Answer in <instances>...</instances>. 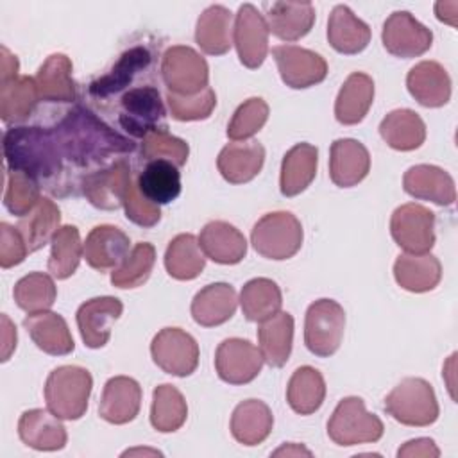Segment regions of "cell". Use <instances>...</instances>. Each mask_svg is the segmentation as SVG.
Wrapping results in <instances>:
<instances>
[{
	"mask_svg": "<svg viewBox=\"0 0 458 458\" xmlns=\"http://www.w3.org/2000/svg\"><path fill=\"white\" fill-rule=\"evenodd\" d=\"M27 252H29L27 243L21 233L18 231V227H13L2 222L0 224V267L11 268L20 265L25 259Z\"/></svg>",
	"mask_w": 458,
	"mask_h": 458,
	"instance_id": "54",
	"label": "cell"
},
{
	"mask_svg": "<svg viewBox=\"0 0 458 458\" xmlns=\"http://www.w3.org/2000/svg\"><path fill=\"white\" fill-rule=\"evenodd\" d=\"M265 148L258 141H231L218 157L216 168L220 175L231 184H243L252 181L263 168Z\"/></svg>",
	"mask_w": 458,
	"mask_h": 458,
	"instance_id": "24",
	"label": "cell"
},
{
	"mask_svg": "<svg viewBox=\"0 0 458 458\" xmlns=\"http://www.w3.org/2000/svg\"><path fill=\"white\" fill-rule=\"evenodd\" d=\"M14 302L27 313L47 311L54 306L57 288L52 276L45 272H30L16 281L13 290Z\"/></svg>",
	"mask_w": 458,
	"mask_h": 458,
	"instance_id": "47",
	"label": "cell"
},
{
	"mask_svg": "<svg viewBox=\"0 0 458 458\" xmlns=\"http://www.w3.org/2000/svg\"><path fill=\"white\" fill-rule=\"evenodd\" d=\"M188 419V404L184 395L174 385H159L152 392L150 424L159 433H174L182 428Z\"/></svg>",
	"mask_w": 458,
	"mask_h": 458,
	"instance_id": "45",
	"label": "cell"
},
{
	"mask_svg": "<svg viewBox=\"0 0 458 458\" xmlns=\"http://www.w3.org/2000/svg\"><path fill=\"white\" fill-rule=\"evenodd\" d=\"M385 143L401 152L419 148L426 140V123L411 109H394L379 123Z\"/></svg>",
	"mask_w": 458,
	"mask_h": 458,
	"instance_id": "38",
	"label": "cell"
},
{
	"mask_svg": "<svg viewBox=\"0 0 458 458\" xmlns=\"http://www.w3.org/2000/svg\"><path fill=\"white\" fill-rule=\"evenodd\" d=\"M456 11H458V2H437L435 4V13L440 21L449 23L451 27H456Z\"/></svg>",
	"mask_w": 458,
	"mask_h": 458,
	"instance_id": "58",
	"label": "cell"
},
{
	"mask_svg": "<svg viewBox=\"0 0 458 458\" xmlns=\"http://www.w3.org/2000/svg\"><path fill=\"white\" fill-rule=\"evenodd\" d=\"M238 306L236 292L227 283H211L195 293L191 317L202 327H215L233 318Z\"/></svg>",
	"mask_w": 458,
	"mask_h": 458,
	"instance_id": "28",
	"label": "cell"
},
{
	"mask_svg": "<svg viewBox=\"0 0 458 458\" xmlns=\"http://www.w3.org/2000/svg\"><path fill=\"white\" fill-rule=\"evenodd\" d=\"M404 191L419 200H429L438 206H451L456 200L453 177L435 165H415L404 172Z\"/></svg>",
	"mask_w": 458,
	"mask_h": 458,
	"instance_id": "20",
	"label": "cell"
},
{
	"mask_svg": "<svg viewBox=\"0 0 458 458\" xmlns=\"http://www.w3.org/2000/svg\"><path fill=\"white\" fill-rule=\"evenodd\" d=\"M258 342L263 361L274 369L284 367L292 354L293 317L288 311H279L274 317L259 322Z\"/></svg>",
	"mask_w": 458,
	"mask_h": 458,
	"instance_id": "37",
	"label": "cell"
},
{
	"mask_svg": "<svg viewBox=\"0 0 458 458\" xmlns=\"http://www.w3.org/2000/svg\"><path fill=\"white\" fill-rule=\"evenodd\" d=\"M129 236L116 225L102 224L89 231L84 242L86 263L98 270H114L131 252Z\"/></svg>",
	"mask_w": 458,
	"mask_h": 458,
	"instance_id": "21",
	"label": "cell"
},
{
	"mask_svg": "<svg viewBox=\"0 0 458 458\" xmlns=\"http://www.w3.org/2000/svg\"><path fill=\"white\" fill-rule=\"evenodd\" d=\"M166 114L161 93L154 86H138L123 93L120 100L118 122L132 138H145L154 129H159Z\"/></svg>",
	"mask_w": 458,
	"mask_h": 458,
	"instance_id": "10",
	"label": "cell"
},
{
	"mask_svg": "<svg viewBox=\"0 0 458 458\" xmlns=\"http://www.w3.org/2000/svg\"><path fill=\"white\" fill-rule=\"evenodd\" d=\"M20 440L36 451H59L66 445L68 433L61 419L50 410L32 408L18 420Z\"/></svg>",
	"mask_w": 458,
	"mask_h": 458,
	"instance_id": "22",
	"label": "cell"
},
{
	"mask_svg": "<svg viewBox=\"0 0 458 458\" xmlns=\"http://www.w3.org/2000/svg\"><path fill=\"white\" fill-rule=\"evenodd\" d=\"M397 456L404 458V456H410V458H437L440 456V449L437 447V444L431 440V438H415V440H410L406 442L399 451H397Z\"/></svg>",
	"mask_w": 458,
	"mask_h": 458,
	"instance_id": "55",
	"label": "cell"
},
{
	"mask_svg": "<svg viewBox=\"0 0 458 458\" xmlns=\"http://www.w3.org/2000/svg\"><path fill=\"white\" fill-rule=\"evenodd\" d=\"M345 311L333 299H318L306 310L304 344L318 358L333 356L344 338Z\"/></svg>",
	"mask_w": 458,
	"mask_h": 458,
	"instance_id": "7",
	"label": "cell"
},
{
	"mask_svg": "<svg viewBox=\"0 0 458 458\" xmlns=\"http://www.w3.org/2000/svg\"><path fill=\"white\" fill-rule=\"evenodd\" d=\"M374 102V81L363 72H352L335 100V118L342 125L360 123Z\"/></svg>",
	"mask_w": 458,
	"mask_h": 458,
	"instance_id": "31",
	"label": "cell"
},
{
	"mask_svg": "<svg viewBox=\"0 0 458 458\" xmlns=\"http://www.w3.org/2000/svg\"><path fill=\"white\" fill-rule=\"evenodd\" d=\"M268 25L263 14L252 5H240L233 25V45L245 68L256 70L268 54Z\"/></svg>",
	"mask_w": 458,
	"mask_h": 458,
	"instance_id": "13",
	"label": "cell"
},
{
	"mask_svg": "<svg viewBox=\"0 0 458 458\" xmlns=\"http://www.w3.org/2000/svg\"><path fill=\"white\" fill-rule=\"evenodd\" d=\"M304 233L299 218L290 211L263 215L252 227L250 243L254 250L274 261L293 258L302 247Z\"/></svg>",
	"mask_w": 458,
	"mask_h": 458,
	"instance_id": "5",
	"label": "cell"
},
{
	"mask_svg": "<svg viewBox=\"0 0 458 458\" xmlns=\"http://www.w3.org/2000/svg\"><path fill=\"white\" fill-rule=\"evenodd\" d=\"M190 156V147L184 140L172 136L166 127L154 129L141 141V157L147 161L165 159L174 163L177 168L186 165Z\"/></svg>",
	"mask_w": 458,
	"mask_h": 458,
	"instance_id": "50",
	"label": "cell"
},
{
	"mask_svg": "<svg viewBox=\"0 0 458 458\" xmlns=\"http://www.w3.org/2000/svg\"><path fill=\"white\" fill-rule=\"evenodd\" d=\"M274 415L268 404L259 399H247L236 404L231 415V435L242 445H258L270 435Z\"/></svg>",
	"mask_w": 458,
	"mask_h": 458,
	"instance_id": "32",
	"label": "cell"
},
{
	"mask_svg": "<svg viewBox=\"0 0 458 458\" xmlns=\"http://www.w3.org/2000/svg\"><path fill=\"white\" fill-rule=\"evenodd\" d=\"M329 45L345 55L360 54L370 43V29L347 5H335L327 20Z\"/></svg>",
	"mask_w": 458,
	"mask_h": 458,
	"instance_id": "29",
	"label": "cell"
},
{
	"mask_svg": "<svg viewBox=\"0 0 458 458\" xmlns=\"http://www.w3.org/2000/svg\"><path fill=\"white\" fill-rule=\"evenodd\" d=\"M138 190L154 204H170L181 193V172L165 159L147 161L136 179Z\"/></svg>",
	"mask_w": 458,
	"mask_h": 458,
	"instance_id": "39",
	"label": "cell"
},
{
	"mask_svg": "<svg viewBox=\"0 0 458 458\" xmlns=\"http://www.w3.org/2000/svg\"><path fill=\"white\" fill-rule=\"evenodd\" d=\"M154 363L166 374L186 377L197 370L199 344L181 327L161 329L150 344Z\"/></svg>",
	"mask_w": 458,
	"mask_h": 458,
	"instance_id": "11",
	"label": "cell"
},
{
	"mask_svg": "<svg viewBox=\"0 0 458 458\" xmlns=\"http://www.w3.org/2000/svg\"><path fill=\"white\" fill-rule=\"evenodd\" d=\"M123 304L120 299L104 295L82 302L77 310V327L86 347L100 349L111 338V326L120 318Z\"/></svg>",
	"mask_w": 458,
	"mask_h": 458,
	"instance_id": "17",
	"label": "cell"
},
{
	"mask_svg": "<svg viewBox=\"0 0 458 458\" xmlns=\"http://www.w3.org/2000/svg\"><path fill=\"white\" fill-rule=\"evenodd\" d=\"M156 263V249L148 242L136 243L127 258L111 272V284L116 288H138L148 277Z\"/></svg>",
	"mask_w": 458,
	"mask_h": 458,
	"instance_id": "48",
	"label": "cell"
},
{
	"mask_svg": "<svg viewBox=\"0 0 458 458\" xmlns=\"http://www.w3.org/2000/svg\"><path fill=\"white\" fill-rule=\"evenodd\" d=\"M199 243L206 258L220 265H236L247 254L245 236L224 220L208 222L199 234Z\"/></svg>",
	"mask_w": 458,
	"mask_h": 458,
	"instance_id": "25",
	"label": "cell"
},
{
	"mask_svg": "<svg viewBox=\"0 0 458 458\" xmlns=\"http://www.w3.org/2000/svg\"><path fill=\"white\" fill-rule=\"evenodd\" d=\"M263 367L259 347L245 338H225L215 352V369L229 385H247L258 377Z\"/></svg>",
	"mask_w": 458,
	"mask_h": 458,
	"instance_id": "15",
	"label": "cell"
},
{
	"mask_svg": "<svg viewBox=\"0 0 458 458\" xmlns=\"http://www.w3.org/2000/svg\"><path fill=\"white\" fill-rule=\"evenodd\" d=\"M385 433L381 419L365 410L361 397H344L327 420L329 438L342 447L377 442Z\"/></svg>",
	"mask_w": 458,
	"mask_h": 458,
	"instance_id": "6",
	"label": "cell"
},
{
	"mask_svg": "<svg viewBox=\"0 0 458 458\" xmlns=\"http://www.w3.org/2000/svg\"><path fill=\"white\" fill-rule=\"evenodd\" d=\"M39 91L36 79L29 75H18L14 79L0 82V118L4 123H20L27 120L36 109Z\"/></svg>",
	"mask_w": 458,
	"mask_h": 458,
	"instance_id": "40",
	"label": "cell"
},
{
	"mask_svg": "<svg viewBox=\"0 0 458 458\" xmlns=\"http://www.w3.org/2000/svg\"><path fill=\"white\" fill-rule=\"evenodd\" d=\"M5 168L47 181L63 168V156L52 131L41 127H13L4 134Z\"/></svg>",
	"mask_w": 458,
	"mask_h": 458,
	"instance_id": "2",
	"label": "cell"
},
{
	"mask_svg": "<svg viewBox=\"0 0 458 458\" xmlns=\"http://www.w3.org/2000/svg\"><path fill=\"white\" fill-rule=\"evenodd\" d=\"M141 408V386L129 376L107 379L102 390L98 415L109 424H127L136 419Z\"/></svg>",
	"mask_w": 458,
	"mask_h": 458,
	"instance_id": "19",
	"label": "cell"
},
{
	"mask_svg": "<svg viewBox=\"0 0 458 458\" xmlns=\"http://www.w3.org/2000/svg\"><path fill=\"white\" fill-rule=\"evenodd\" d=\"M370 172V154L363 143L340 138L331 143L329 177L340 188H352Z\"/></svg>",
	"mask_w": 458,
	"mask_h": 458,
	"instance_id": "18",
	"label": "cell"
},
{
	"mask_svg": "<svg viewBox=\"0 0 458 458\" xmlns=\"http://www.w3.org/2000/svg\"><path fill=\"white\" fill-rule=\"evenodd\" d=\"M281 81L293 89L311 88L320 84L327 75L326 59L308 48L297 45H279L272 48Z\"/></svg>",
	"mask_w": 458,
	"mask_h": 458,
	"instance_id": "14",
	"label": "cell"
},
{
	"mask_svg": "<svg viewBox=\"0 0 458 458\" xmlns=\"http://www.w3.org/2000/svg\"><path fill=\"white\" fill-rule=\"evenodd\" d=\"M385 411L404 426L424 428L438 419L440 408L433 386L422 377H404L385 397Z\"/></svg>",
	"mask_w": 458,
	"mask_h": 458,
	"instance_id": "4",
	"label": "cell"
},
{
	"mask_svg": "<svg viewBox=\"0 0 458 458\" xmlns=\"http://www.w3.org/2000/svg\"><path fill=\"white\" fill-rule=\"evenodd\" d=\"M72 61L64 54H52L36 73L39 98L45 102H73L77 86L72 77Z\"/></svg>",
	"mask_w": 458,
	"mask_h": 458,
	"instance_id": "36",
	"label": "cell"
},
{
	"mask_svg": "<svg viewBox=\"0 0 458 458\" xmlns=\"http://www.w3.org/2000/svg\"><path fill=\"white\" fill-rule=\"evenodd\" d=\"M61 211L57 204L47 197H41L38 206L18 222V231L21 233L29 252H36L52 242V236L59 229Z\"/></svg>",
	"mask_w": 458,
	"mask_h": 458,
	"instance_id": "44",
	"label": "cell"
},
{
	"mask_svg": "<svg viewBox=\"0 0 458 458\" xmlns=\"http://www.w3.org/2000/svg\"><path fill=\"white\" fill-rule=\"evenodd\" d=\"M2 361H7L11 352L16 349V327L5 315H2Z\"/></svg>",
	"mask_w": 458,
	"mask_h": 458,
	"instance_id": "56",
	"label": "cell"
},
{
	"mask_svg": "<svg viewBox=\"0 0 458 458\" xmlns=\"http://www.w3.org/2000/svg\"><path fill=\"white\" fill-rule=\"evenodd\" d=\"M268 104L259 97H250L234 111L229 125L227 136L233 141H245L258 134L268 120Z\"/></svg>",
	"mask_w": 458,
	"mask_h": 458,
	"instance_id": "51",
	"label": "cell"
},
{
	"mask_svg": "<svg viewBox=\"0 0 458 458\" xmlns=\"http://www.w3.org/2000/svg\"><path fill=\"white\" fill-rule=\"evenodd\" d=\"M381 41L388 54L401 59H411L431 48L433 32L408 11H395L383 23Z\"/></svg>",
	"mask_w": 458,
	"mask_h": 458,
	"instance_id": "12",
	"label": "cell"
},
{
	"mask_svg": "<svg viewBox=\"0 0 458 458\" xmlns=\"http://www.w3.org/2000/svg\"><path fill=\"white\" fill-rule=\"evenodd\" d=\"M268 32L283 41L304 38L315 23V7L310 2H272L263 4Z\"/></svg>",
	"mask_w": 458,
	"mask_h": 458,
	"instance_id": "26",
	"label": "cell"
},
{
	"mask_svg": "<svg viewBox=\"0 0 458 458\" xmlns=\"http://www.w3.org/2000/svg\"><path fill=\"white\" fill-rule=\"evenodd\" d=\"M238 302L249 322H263L281 311L283 295L276 281L256 277L242 286Z\"/></svg>",
	"mask_w": 458,
	"mask_h": 458,
	"instance_id": "42",
	"label": "cell"
},
{
	"mask_svg": "<svg viewBox=\"0 0 458 458\" xmlns=\"http://www.w3.org/2000/svg\"><path fill=\"white\" fill-rule=\"evenodd\" d=\"M195 41L208 55H224L233 47V13L224 5L206 7L195 27Z\"/></svg>",
	"mask_w": 458,
	"mask_h": 458,
	"instance_id": "34",
	"label": "cell"
},
{
	"mask_svg": "<svg viewBox=\"0 0 458 458\" xmlns=\"http://www.w3.org/2000/svg\"><path fill=\"white\" fill-rule=\"evenodd\" d=\"M166 102L172 118L179 122H195V120H206L211 116L215 106H216V95L208 86L197 95L181 97L175 93H166Z\"/></svg>",
	"mask_w": 458,
	"mask_h": 458,
	"instance_id": "52",
	"label": "cell"
},
{
	"mask_svg": "<svg viewBox=\"0 0 458 458\" xmlns=\"http://www.w3.org/2000/svg\"><path fill=\"white\" fill-rule=\"evenodd\" d=\"M39 184L27 174L5 168V191L4 206L14 216L29 215L39 202Z\"/></svg>",
	"mask_w": 458,
	"mask_h": 458,
	"instance_id": "49",
	"label": "cell"
},
{
	"mask_svg": "<svg viewBox=\"0 0 458 458\" xmlns=\"http://www.w3.org/2000/svg\"><path fill=\"white\" fill-rule=\"evenodd\" d=\"M93 377L79 365H61L54 369L45 383L47 408L63 420H77L88 410Z\"/></svg>",
	"mask_w": 458,
	"mask_h": 458,
	"instance_id": "3",
	"label": "cell"
},
{
	"mask_svg": "<svg viewBox=\"0 0 458 458\" xmlns=\"http://www.w3.org/2000/svg\"><path fill=\"white\" fill-rule=\"evenodd\" d=\"M206 267V254L200 249L199 238L190 233L177 234L170 240L165 252V268L177 281H191Z\"/></svg>",
	"mask_w": 458,
	"mask_h": 458,
	"instance_id": "41",
	"label": "cell"
},
{
	"mask_svg": "<svg viewBox=\"0 0 458 458\" xmlns=\"http://www.w3.org/2000/svg\"><path fill=\"white\" fill-rule=\"evenodd\" d=\"M131 184V166L125 159H118L107 168L89 174L82 182V193L91 206L113 211L123 206Z\"/></svg>",
	"mask_w": 458,
	"mask_h": 458,
	"instance_id": "16",
	"label": "cell"
},
{
	"mask_svg": "<svg viewBox=\"0 0 458 458\" xmlns=\"http://www.w3.org/2000/svg\"><path fill=\"white\" fill-rule=\"evenodd\" d=\"M394 277L403 290L424 293L438 286L442 265L433 254H399L394 263Z\"/></svg>",
	"mask_w": 458,
	"mask_h": 458,
	"instance_id": "33",
	"label": "cell"
},
{
	"mask_svg": "<svg viewBox=\"0 0 458 458\" xmlns=\"http://www.w3.org/2000/svg\"><path fill=\"white\" fill-rule=\"evenodd\" d=\"M123 209H125V216L140 225V227H154L159 220H161V209L157 204L150 202L140 190L136 181H132L125 202H123Z\"/></svg>",
	"mask_w": 458,
	"mask_h": 458,
	"instance_id": "53",
	"label": "cell"
},
{
	"mask_svg": "<svg viewBox=\"0 0 458 458\" xmlns=\"http://www.w3.org/2000/svg\"><path fill=\"white\" fill-rule=\"evenodd\" d=\"M152 61V54L148 52V48L141 47V45H136V47H131L129 50H125L120 59L113 64V68L95 79L91 84H89V93L93 97H98V98H106V97H111L118 91H122L123 88H127L132 79L143 72L145 68H148Z\"/></svg>",
	"mask_w": 458,
	"mask_h": 458,
	"instance_id": "35",
	"label": "cell"
},
{
	"mask_svg": "<svg viewBox=\"0 0 458 458\" xmlns=\"http://www.w3.org/2000/svg\"><path fill=\"white\" fill-rule=\"evenodd\" d=\"M410 95L424 107H442L451 98V77L437 61H420L406 75Z\"/></svg>",
	"mask_w": 458,
	"mask_h": 458,
	"instance_id": "23",
	"label": "cell"
},
{
	"mask_svg": "<svg viewBox=\"0 0 458 458\" xmlns=\"http://www.w3.org/2000/svg\"><path fill=\"white\" fill-rule=\"evenodd\" d=\"M324 399H326L324 376L310 365L295 369L286 386V401L290 408L299 415H311L322 406Z\"/></svg>",
	"mask_w": 458,
	"mask_h": 458,
	"instance_id": "43",
	"label": "cell"
},
{
	"mask_svg": "<svg viewBox=\"0 0 458 458\" xmlns=\"http://www.w3.org/2000/svg\"><path fill=\"white\" fill-rule=\"evenodd\" d=\"M394 242L408 254H426L435 245V213L410 202L395 208L390 218Z\"/></svg>",
	"mask_w": 458,
	"mask_h": 458,
	"instance_id": "9",
	"label": "cell"
},
{
	"mask_svg": "<svg viewBox=\"0 0 458 458\" xmlns=\"http://www.w3.org/2000/svg\"><path fill=\"white\" fill-rule=\"evenodd\" d=\"M283 454H286V456H299V454H306V456H311V451H308V449H304L302 445H299V444H288V445H283V447H279L277 451H274V456H283Z\"/></svg>",
	"mask_w": 458,
	"mask_h": 458,
	"instance_id": "59",
	"label": "cell"
},
{
	"mask_svg": "<svg viewBox=\"0 0 458 458\" xmlns=\"http://www.w3.org/2000/svg\"><path fill=\"white\" fill-rule=\"evenodd\" d=\"M23 327L27 329L36 347L47 354L66 356L75 347L66 320L54 311L47 310V311L29 313L23 318Z\"/></svg>",
	"mask_w": 458,
	"mask_h": 458,
	"instance_id": "27",
	"label": "cell"
},
{
	"mask_svg": "<svg viewBox=\"0 0 458 458\" xmlns=\"http://www.w3.org/2000/svg\"><path fill=\"white\" fill-rule=\"evenodd\" d=\"M154 454V456H161L159 451H150V449H131V451H125L123 456H131V454Z\"/></svg>",
	"mask_w": 458,
	"mask_h": 458,
	"instance_id": "60",
	"label": "cell"
},
{
	"mask_svg": "<svg viewBox=\"0 0 458 458\" xmlns=\"http://www.w3.org/2000/svg\"><path fill=\"white\" fill-rule=\"evenodd\" d=\"M63 159L75 166L100 165L114 154L134 150V143L106 125L88 107L70 109L52 129Z\"/></svg>",
	"mask_w": 458,
	"mask_h": 458,
	"instance_id": "1",
	"label": "cell"
},
{
	"mask_svg": "<svg viewBox=\"0 0 458 458\" xmlns=\"http://www.w3.org/2000/svg\"><path fill=\"white\" fill-rule=\"evenodd\" d=\"M0 52H2V59H0V82L18 77V70H20L18 57L13 55L5 47H2Z\"/></svg>",
	"mask_w": 458,
	"mask_h": 458,
	"instance_id": "57",
	"label": "cell"
},
{
	"mask_svg": "<svg viewBox=\"0 0 458 458\" xmlns=\"http://www.w3.org/2000/svg\"><path fill=\"white\" fill-rule=\"evenodd\" d=\"M52 250L48 258V272L55 279H68L75 274L84 254L79 229L75 225H63L52 236Z\"/></svg>",
	"mask_w": 458,
	"mask_h": 458,
	"instance_id": "46",
	"label": "cell"
},
{
	"mask_svg": "<svg viewBox=\"0 0 458 458\" xmlns=\"http://www.w3.org/2000/svg\"><path fill=\"white\" fill-rule=\"evenodd\" d=\"M318 165V148L311 143H297L284 156L281 163L279 190L284 197L302 193L315 179Z\"/></svg>",
	"mask_w": 458,
	"mask_h": 458,
	"instance_id": "30",
	"label": "cell"
},
{
	"mask_svg": "<svg viewBox=\"0 0 458 458\" xmlns=\"http://www.w3.org/2000/svg\"><path fill=\"white\" fill-rule=\"evenodd\" d=\"M161 77L170 93L188 97L208 88L209 68L206 59L186 45H174L161 59Z\"/></svg>",
	"mask_w": 458,
	"mask_h": 458,
	"instance_id": "8",
	"label": "cell"
}]
</instances>
